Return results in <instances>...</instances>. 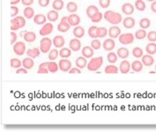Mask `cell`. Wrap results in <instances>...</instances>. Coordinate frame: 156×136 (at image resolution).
Returning a JSON list of instances; mask_svg holds the SVG:
<instances>
[{"label":"cell","mask_w":156,"mask_h":136,"mask_svg":"<svg viewBox=\"0 0 156 136\" xmlns=\"http://www.w3.org/2000/svg\"><path fill=\"white\" fill-rule=\"evenodd\" d=\"M104 18L106 21L113 25H117L123 20L122 15L120 13L111 10L106 11L104 13Z\"/></svg>","instance_id":"obj_1"},{"label":"cell","mask_w":156,"mask_h":136,"mask_svg":"<svg viewBox=\"0 0 156 136\" xmlns=\"http://www.w3.org/2000/svg\"><path fill=\"white\" fill-rule=\"evenodd\" d=\"M103 58L102 56L94 57L91 59L88 64L87 68L88 70L92 72L98 71L103 65Z\"/></svg>","instance_id":"obj_2"},{"label":"cell","mask_w":156,"mask_h":136,"mask_svg":"<svg viewBox=\"0 0 156 136\" xmlns=\"http://www.w3.org/2000/svg\"><path fill=\"white\" fill-rule=\"evenodd\" d=\"M52 43L50 38L44 37L40 41V51L43 53H47L50 52Z\"/></svg>","instance_id":"obj_3"},{"label":"cell","mask_w":156,"mask_h":136,"mask_svg":"<svg viewBox=\"0 0 156 136\" xmlns=\"http://www.w3.org/2000/svg\"><path fill=\"white\" fill-rule=\"evenodd\" d=\"M135 39V36L130 33H123L119 37V43L123 45H129L133 43Z\"/></svg>","instance_id":"obj_4"},{"label":"cell","mask_w":156,"mask_h":136,"mask_svg":"<svg viewBox=\"0 0 156 136\" xmlns=\"http://www.w3.org/2000/svg\"><path fill=\"white\" fill-rule=\"evenodd\" d=\"M26 46L23 41H18L13 45V50L17 55L21 56L23 55L26 52Z\"/></svg>","instance_id":"obj_5"},{"label":"cell","mask_w":156,"mask_h":136,"mask_svg":"<svg viewBox=\"0 0 156 136\" xmlns=\"http://www.w3.org/2000/svg\"><path fill=\"white\" fill-rule=\"evenodd\" d=\"M53 29V25L51 23H46L39 31V34L41 36H47L52 33Z\"/></svg>","instance_id":"obj_6"},{"label":"cell","mask_w":156,"mask_h":136,"mask_svg":"<svg viewBox=\"0 0 156 136\" xmlns=\"http://www.w3.org/2000/svg\"><path fill=\"white\" fill-rule=\"evenodd\" d=\"M68 23L72 27L78 26L81 22L80 17L75 13H72L67 16Z\"/></svg>","instance_id":"obj_7"},{"label":"cell","mask_w":156,"mask_h":136,"mask_svg":"<svg viewBox=\"0 0 156 136\" xmlns=\"http://www.w3.org/2000/svg\"><path fill=\"white\" fill-rule=\"evenodd\" d=\"M115 42L114 39L112 38H108L106 39L103 43V47L104 50L108 52L113 51L115 47Z\"/></svg>","instance_id":"obj_8"},{"label":"cell","mask_w":156,"mask_h":136,"mask_svg":"<svg viewBox=\"0 0 156 136\" xmlns=\"http://www.w3.org/2000/svg\"><path fill=\"white\" fill-rule=\"evenodd\" d=\"M120 28L117 26H112L108 29V34L110 38L116 39L121 34Z\"/></svg>","instance_id":"obj_9"},{"label":"cell","mask_w":156,"mask_h":136,"mask_svg":"<svg viewBox=\"0 0 156 136\" xmlns=\"http://www.w3.org/2000/svg\"><path fill=\"white\" fill-rule=\"evenodd\" d=\"M72 63L67 59H62L59 61V67L62 72H67L71 69Z\"/></svg>","instance_id":"obj_10"},{"label":"cell","mask_w":156,"mask_h":136,"mask_svg":"<svg viewBox=\"0 0 156 136\" xmlns=\"http://www.w3.org/2000/svg\"><path fill=\"white\" fill-rule=\"evenodd\" d=\"M52 43L55 48H61L65 45V40L62 35H56L53 39Z\"/></svg>","instance_id":"obj_11"},{"label":"cell","mask_w":156,"mask_h":136,"mask_svg":"<svg viewBox=\"0 0 156 136\" xmlns=\"http://www.w3.org/2000/svg\"><path fill=\"white\" fill-rule=\"evenodd\" d=\"M69 48L73 52H78L81 49V41L77 38L73 39L70 41L69 44Z\"/></svg>","instance_id":"obj_12"},{"label":"cell","mask_w":156,"mask_h":136,"mask_svg":"<svg viewBox=\"0 0 156 136\" xmlns=\"http://www.w3.org/2000/svg\"><path fill=\"white\" fill-rule=\"evenodd\" d=\"M121 11L125 15H132L135 11V7L130 3H125L121 7Z\"/></svg>","instance_id":"obj_13"},{"label":"cell","mask_w":156,"mask_h":136,"mask_svg":"<svg viewBox=\"0 0 156 136\" xmlns=\"http://www.w3.org/2000/svg\"><path fill=\"white\" fill-rule=\"evenodd\" d=\"M130 68L131 64L127 60H123L119 65V70L121 73H128L130 71Z\"/></svg>","instance_id":"obj_14"},{"label":"cell","mask_w":156,"mask_h":136,"mask_svg":"<svg viewBox=\"0 0 156 136\" xmlns=\"http://www.w3.org/2000/svg\"><path fill=\"white\" fill-rule=\"evenodd\" d=\"M123 25L127 29H131L135 27L136 21L131 17H127L123 20Z\"/></svg>","instance_id":"obj_15"},{"label":"cell","mask_w":156,"mask_h":136,"mask_svg":"<svg viewBox=\"0 0 156 136\" xmlns=\"http://www.w3.org/2000/svg\"><path fill=\"white\" fill-rule=\"evenodd\" d=\"M47 17L43 14H37L33 18L34 22L38 25H44L47 21Z\"/></svg>","instance_id":"obj_16"},{"label":"cell","mask_w":156,"mask_h":136,"mask_svg":"<svg viewBox=\"0 0 156 136\" xmlns=\"http://www.w3.org/2000/svg\"><path fill=\"white\" fill-rule=\"evenodd\" d=\"M141 62L145 66H151L154 64V58L150 55H145L141 57Z\"/></svg>","instance_id":"obj_17"},{"label":"cell","mask_w":156,"mask_h":136,"mask_svg":"<svg viewBox=\"0 0 156 136\" xmlns=\"http://www.w3.org/2000/svg\"><path fill=\"white\" fill-rule=\"evenodd\" d=\"M85 31L84 29L82 26H76L73 30V34L74 36L77 39H81L83 38L85 35Z\"/></svg>","instance_id":"obj_18"},{"label":"cell","mask_w":156,"mask_h":136,"mask_svg":"<svg viewBox=\"0 0 156 136\" xmlns=\"http://www.w3.org/2000/svg\"><path fill=\"white\" fill-rule=\"evenodd\" d=\"M99 11V9L97 7L94 5H90L87 8L86 13L87 17L89 19H91L96 13Z\"/></svg>","instance_id":"obj_19"},{"label":"cell","mask_w":156,"mask_h":136,"mask_svg":"<svg viewBox=\"0 0 156 136\" xmlns=\"http://www.w3.org/2000/svg\"><path fill=\"white\" fill-rule=\"evenodd\" d=\"M82 54L83 56L86 58H91L94 55V49L91 46H84L82 49Z\"/></svg>","instance_id":"obj_20"},{"label":"cell","mask_w":156,"mask_h":136,"mask_svg":"<svg viewBox=\"0 0 156 136\" xmlns=\"http://www.w3.org/2000/svg\"><path fill=\"white\" fill-rule=\"evenodd\" d=\"M46 17H47V20L51 22H55L59 19V13L57 11L55 10L54 9L52 10L47 13Z\"/></svg>","instance_id":"obj_21"},{"label":"cell","mask_w":156,"mask_h":136,"mask_svg":"<svg viewBox=\"0 0 156 136\" xmlns=\"http://www.w3.org/2000/svg\"><path fill=\"white\" fill-rule=\"evenodd\" d=\"M117 54L120 59H125L129 56V52L126 47H120L118 49Z\"/></svg>","instance_id":"obj_22"},{"label":"cell","mask_w":156,"mask_h":136,"mask_svg":"<svg viewBox=\"0 0 156 136\" xmlns=\"http://www.w3.org/2000/svg\"><path fill=\"white\" fill-rule=\"evenodd\" d=\"M23 39L27 42L32 43L35 41L36 35L35 33L32 31L26 32L23 36Z\"/></svg>","instance_id":"obj_23"},{"label":"cell","mask_w":156,"mask_h":136,"mask_svg":"<svg viewBox=\"0 0 156 136\" xmlns=\"http://www.w3.org/2000/svg\"><path fill=\"white\" fill-rule=\"evenodd\" d=\"M71 26L68 22L60 21L57 25V30L61 33H66L70 30Z\"/></svg>","instance_id":"obj_24"},{"label":"cell","mask_w":156,"mask_h":136,"mask_svg":"<svg viewBox=\"0 0 156 136\" xmlns=\"http://www.w3.org/2000/svg\"><path fill=\"white\" fill-rule=\"evenodd\" d=\"M23 15L24 17L28 20L34 18L35 16V12L34 9L30 6V7H26L23 10Z\"/></svg>","instance_id":"obj_25"},{"label":"cell","mask_w":156,"mask_h":136,"mask_svg":"<svg viewBox=\"0 0 156 136\" xmlns=\"http://www.w3.org/2000/svg\"><path fill=\"white\" fill-rule=\"evenodd\" d=\"M76 66L78 68L83 69L87 66V61L84 56H79L76 58L75 62Z\"/></svg>","instance_id":"obj_26"},{"label":"cell","mask_w":156,"mask_h":136,"mask_svg":"<svg viewBox=\"0 0 156 136\" xmlns=\"http://www.w3.org/2000/svg\"><path fill=\"white\" fill-rule=\"evenodd\" d=\"M132 70L135 72H140L143 69V64L142 62L138 60L134 61L131 64Z\"/></svg>","instance_id":"obj_27"},{"label":"cell","mask_w":156,"mask_h":136,"mask_svg":"<svg viewBox=\"0 0 156 136\" xmlns=\"http://www.w3.org/2000/svg\"><path fill=\"white\" fill-rule=\"evenodd\" d=\"M21 28L20 23L17 17H14L11 20V30L12 31H15Z\"/></svg>","instance_id":"obj_28"},{"label":"cell","mask_w":156,"mask_h":136,"mask_svg":"<svg viewBox=\"0 0 156 136\" xmlns=\"http://www.w3.org/2000/svg\"><path fill=\"white\" fill-rule=\"evenodd\" d=\"M146 51L148 54L153 55L156 53V44L155 42H150L148 44L146 47Z\"/></svg>","instance_id":"obj_29"},{"label":"cell","mask_w":156,"mask_h":136,"mask_svg":"<svg viewBox=\"0 0 156 136\" xmlns=\"http://www.w3.org/2000/svg\"><path fill=\"white\" fill-rule=\"evenodd\" d=\"M52 6L54 10L59 11L63 9L64 7V2L62 0H54L53 2Z\"/></svg>","instance_id":"obj_30"},{"label":"cell","mask_w":156,"mask_h":136,"mask_svg":"<svg viewBox=\"0 0 156 136\" xmlns=\"http://www.w3.org/2000/svg\"><path fill=\"white\" fill-rule=\"evenodd\" d=\"M22 64L24 68L26 69H30L34 66V61L31 58L27 57L23 59Z\"/></svg>","instance_id":"obj_31"},{"label":"cell","mask_w":156,"mask_h":136,"mask_svg":"<svg viewBox=\"0 0 156 136\" xmlns=\"http://www.w3.org/2000/svg\"><path fill=\"white\" fill-rule=\"evenodd\" d=\"M40 50L37 48L28 49L27 52V55L33 59L38 57L40 55Z\"/></svg>","instance_id":"obj_32"},{"label":"cell","mask_w":156,"mask_h":136,"mask_svg":"<svg viewBox=\"0 0 156 136\" xmlns=\"http://www.w3.org/2000/svg\"><path fill=\"white\" fill-rule=\"evenodd\" d=\"M108 34V30L105 27H98L97 30V38H105Z\"/></svg>","instance_id":"obj_33"},{"label":"cell","mask_w":156,"mask_h":136,"mask_svg":"<svg viewBox=\"0 0 156 136\" xmlns=\"http://www.w3.org/2000/svg\"><path fill=\"white\" fill-rule=\"evenodd\" d=\"M118 72V67L114 65H109L105 67V72L106 74H117Z\"/></svg>","instance_id":"obj_34"},{"label":"cell","mask_w":156,"mask_h":136,"mask_svg":"<svg viewBox=\"0 0 156 136\" xmlns=\"http://www.w3.org/2000/svg\"><path fill=\"white\" fill-rule=\"evenodd\" d=\"M150 20L147 18H144L141 19L139 21V26L141 29L143 30H146L150 27Z\"/></svg>","instance_id":"obj_35"},{"label":"cell","mask_w":156,"mask_h":136,"mask_svg":"<svg viewBox=\"0 0 156 136\" xmlns=\"http://www.w3.org/2000/svg\"><path fill=\"white\" fill-rule=\"evenodd\" d=\"M66 9L68 12L71 13H74L78 10V6L75 2H70L66 5Z\"/></svg>","instance_id":"obj_36"},{"label":"cell","mask_w":156,"mask_h":136,"mask_svg":"<svg viewBox=\"0 0 156 136\" xmlns=\"http://www.w3.org/2000/svg\"><path fill=\"white\" fill-rule=\"evenodd\" d=\"M72 54V52L70 49L66 47L62 48L59 51V55L62 58H67L70 57Z\"/></svg>","instance_id":"obj_37"},{"label":"cell","mask_w":156,"mask_h":136,"mask_svg":"<svg viewBox=\"0 0 156 136\" xmlns=\"http://www.w3.org/2000/svg\"><path fill=\"white\" fill-rule=\"evenodd\" d=\"M147 32L145 30L143 29H139L136 31L135 33V37L136 39L139 40H142L145 39L147 36Z\"/></svg>","instance_id":"obj_38"},{"label":"cell","mask_w":156,"mask_h":136,"mask_svg":"<svg viewBox=\"0 0 156 136\" xmlns=\"http://www.w3.org/2000/svg\"><path fill=\"white\" fill-rule=\"evenodd\" d=\"M135 7L140 12H143L146 9V5L143 0H136L135 2Z\"/></svg>","instance_id":"obj_39"},{"label":"cell","mask_w":156,"mask_h":136,"mask_svg":"<svg viewBox=\"0 0 156 136\" xmlns=\"http://www.w3.org/2000/svg\"><path fill=\"white\" fill-rule=\"evenodd\" d=\"M132 55L136 58H141L143 55V51L140 47H136L132 51Z\"/></svg>","instance_id":"obj_40"},{"label":"cell","mask_w":156,"mask_h":136,"mask_svg":"<svg viewBox=\"0 0 156 136\" xmlns=\"http://www.w3.org/2000/svg\"><path fill=\"white\" fill-rule=\"evenodd\" d=\"M117 54L114 52H110L108 54L107 58L108 63L111 64H114L117 62L118 60Z\"/></svg>","instance_id":"obj_41"},{"label":"cell","mask_w":156,"mask_h":136,"mask_svg":"<svg viewBox=\"0 0 156 136\" xmlns=\"http://www.w3.org/2000/svg\"><path fill=\"white\" fill-rule=\"evenodd\" d=\"M59 66L56 63L54 62H49L48 65V69L49 72L52 73H55L57 72Z\"/></svg>","instance_id":"obj_42"},{"label":"cell","mask_w":156,"mask_h":136,"mask_svg":"<svg viewBox=\"0 0 156 136\" xmlns=\"http://www.w3.org/2000/svg\"><path fill=\"white\" fill-rule=\"evenodd\" d=\"M98 27L96 26H91L89 27L88 30V34L89 37L93 39H96L97 38V30Z\"/></svg>","instance_id":"obj_43"},{"label":"cell","mask_w":156,"mask_h":136,"mask_svg":"<svg viewBox=\"0 0 156 136\" xmlns=\"http://www.w3.org/2000/svg\"><path fill=\"white\" fill-rule=\"evenodd\" d=\"M103 17H104V15L99 11L92 17L91 20L92 22L94 23H98L102 20Z\"/></svg>","instance_id":"obj_44"},{"label":"cell","mask_w":156,"mask_h":136,"mask_svg":"<svg viewBox=\"0 0 156 136\" xmlns=\"http://www.w3.org/2000/svg\"><path fill=\"white\" fill-rule=\"evenodd\" d=\"M59 55V52L58 50L55 49H53L50 51V52L48 55V58L51 61H54L57 59Z\"/></svg>","instance_id":"obj_45"},{"label":"cell","mask_w":156,"mask_h":136,"mask_svg":"<svg viewBox=\"0 0 156 136\" xmlns=\"http://www.w3.org/2000/svg\"><path fill=\"white\" fill-rule=\"evenodd\" d=\"M102 44L100 41L96 39H94L91 42V46L94 50H98L101 47Z\"/></svg>","instance_id":"obj_46"},{"label":"cell","mask_w":156,"mask_h":136,"mask_svg":"<svg viewBox=\"0 0 156 136\" xmlns=\"http://www.w3.org/2000/svg\"><path fill=\"white\" fill-rule=\"evenodd\" d=\"M10 66L14 68H19L22 66V63L20 60L17 58H13L10 61Z\"/></svg>","instance_id":"obj_47"},{"label":"cell","mask_w":156,"mask_h":136,"mask_svg":"<svg viewBox=\"0 0 156 136\" xmlns=\"http://www.w3.org/2000/svg\"><path fill=\"white\" fill-rule=\"evenodd\" d=\"M148 40L150 42H156V31L152 30L150 31L147 34V36Z\"/></svg>","instance_id":"obj_48"},{"label":"cell","mask_w":156,"mask_h":136,"mask_svg":"<svg viewBox=\"0 0 156 136\" xmlns=\"http://www.w3.org/2000/svg\"><path fill=\"white\" fill-rule=\"evenodd\" d=\"M110 0H99L98 3L101 8L103 9H107L110 5Z\"/></svg>","instance_id":"obj_49"},{"label":"cell","mask_w":156,"mask_h":136,"mask_svg":"<svg viewBox=\"0 0 156 136\" xmlns=\"http://www.w3.org/2000/svg\"><path fill=\"white\" fill-rule=\"evenodd\" d=\"M19 13V9L15 6H11V17L12 18L17 17Z\"/></svg>","instance_id":"obj_50"},{"label":"cell","mask_w":156,"mask_h":136,"mask_svg":"<svg viewBox=\"0 0 156 136\" xmlns=\"http://www.w3.org/2000/svg\"><path fill=\"white\" fill-rule=\"evenodd\" d=\"M50 0H38V4L42 8H45L50 4Z\"/></svg>","instance_id":"obj_51"},{"label":"cell","mask_w":156,"mask_h":136,"mask_svg":"<svg viewBox=\"0 0 156 136\" xmlns=\"http://www.w3.org/2000/svg\"><path fill=\"white\" fill-rule=\"evenodd\" d=\"M11 44L12 45L14 44L16 42L18 36H17L16 33L14 32V31H12L11 32Z\"/></svg>","instance_id":"obj_52"},{"label":"cell","mask_w":156,"mask_h":136,"mask_svg":"<svg viewBox=\"0 0 156 136\" xmlns=\"http://www.w3.org/2000/svg\"><path fill=\"white\" fill-rule=\"evenodd\" d=\"M16 17H17V19L19 20L20 21L21 28L25 27L26 24V21L25 18L21 16H17Z\"/></svg>","instance_id":"obj_53"},{"label":"cell","mask_w":156,"mask_h":136,"mask_svg":"<svg viewBox=\"0 0 156 136\" xmlns=\"http://www.w3.org/2000/svg\"><path fill=\"white\" fill-rule=\"evenodd\" d=\"M34 0H21L23 5L26 7H30L34 3Z\"/></svg>","instance_id":"obj_54"},{"label":"cell","mask_w":156,"mask_h":136,"mask_svg":"<svg viewBox=\"0 0 156 136\" xmlns=\"http://www.w3.org/2000/svg\"><path fill=\"white\" fill-rule=\"evenodd\" d=\"M37 73L40 74H47L49 73V70L48 68L46 67H39Z\"/></svg>","instance_id":"obj_55"},{"label":"cell","mask_w":156,"mask_h":136,"mask_svg":"<svg viewBox=\"0 0 156 136\" xmlns=\"http://www.w3.org/2000/svg\"><path fill=\"white\" fill-rule=\"evenodd\" d=\"M69 73L70 74L81 73V71L77 67H73L70 69V71H69Z\"/></svg>","instance_id":"obj_56"},{"label":"cell","mask_w":156,"mask_h":136,"mask_svg":"<svg viewBox=\"0 0 156 136\" xmlns=\"http://www.w3.org/2000/svg\"><path fill=\"white\" fill-rule=\"evenodd\" d=\"M17 74H27L28 73V71L26 70V68H19L16 70V72Z\"/></svg>","instance_id":"obj_57"},{"label":"cell","mask_w":156,"mask_h":136,"mask_svg":"<svg viewBox=\"0 0 156 136\" xmlns=\"http://www.w3.org/2000/svg\"><path fill=\"white\" fill-rule=\"evenodd\" d=\"M151 9L152 12L156 13V1L153 2L151 4Z\"/></svg>","instance_id":"obj_58"},{"label":"cell","mask_w":156,"mask_h":136,"mask_svg":"<svg viewBox=\"0 0 156 136\" xmlns=\"http://www.w3.org/2000/svg\"><path fill=\"white\" fill-rule=\"evenodd\" d=\"M20 2H21V0H11V5L15 6L19 4Z\"/></svg>","instance_id":"obj_59"},{"label":"cell","mask_w":156,"mask_h":136,"mask_svg":"<svg viewBox=\"0 0 156 136\" xmlns=\"http://www.w3.org/2000/svg\"><path fill=\"white\" fill-rule=\"evenodd\" d=\"M148 2H153L155 1L156 0H146Z\"/></svg>","instance_id":"obj_60"},{"label":"cell","mask_w":156,"mask_h":136,"mask_svg":"<svg viewBox=\"0 0 156 136\" xmlns=\"http://www.w3.org/2000/svg\"><path fill=\"white\" fill-rule=\"evenodd\" d=\"M156 73V72H153V71H151V72H150V73Z\"/></svg>","instance_id":"obj_61"},{"label":"cell","mask_w":156,"mask_h":136,"mask_svg":"<svg viewBox=\"0 0 156 136\" xmlns=\"http://www.w3.org/2000/svg\"><path fill=\"white\" fill-rule=\"evenodd\" d=\"M155 70H156V66H155Z\"/></svg>","instance_id":"obj_62"}]
</instances>
